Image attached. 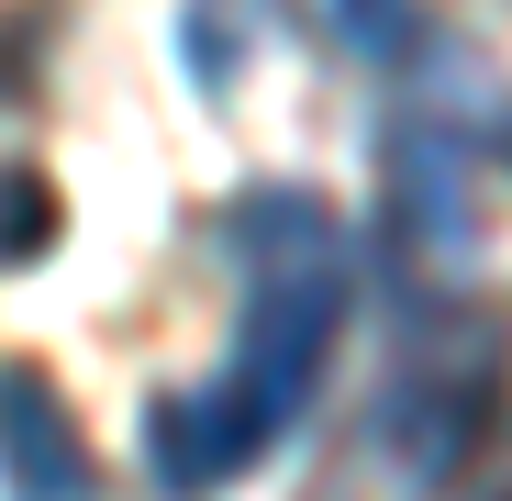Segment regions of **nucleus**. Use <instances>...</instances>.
<instances>
[{
  "instance_id": "423d86ee",
  "label": "nucleus",
  "mask_w": 512,
  "mask_h": 501,
  "mask_svg": "<svg viewBox=\"0 0 512 501\" xmlns=\"http://www.w3.org/2000/svg\"><path fill=\"white\" fill-rule=\"evenodd\" d=\"M56 245V190L34 167H0V268H34Z\"/></svg>"
},
{
  "instance_id": "f03ea898",
  "label": "nucleus",
  "mask_w": 512,
  "mask_h": 501,
  "mask_svg": "<svg viewBox=\"0 0 512 501\" xmlns=\"http://www.w3.org/2000/svg\"><path fill=\"white\" fill-rule=\"evenodd\" d=\"M490 412H501V334L468 323V312H435V323L412 334V357L390 368L368 435H379V457H390L412 490H435V479H457V468L479 457Z\"/></svg>"
},
{
  "instance_id": "f257e3e1",
  "label": "nucleus",
  "mask_w": 512,
  "mask_h": 501,
  "mask_svg": "<svg viewBox=\"0 0 512 501\" xmlns=\"http://www.w3.org/2000/svg\"><path fill=\"white\" fill-rule=\"evenodd\" d=\"M234 346L212 379L145 401V468L156 490H223L256 457H279L301 435V412L323 401L334 357H346L357 312V245L334 223L323 190H256L234 212Z\"/></svg>"
},
{
  "instance_id": "0eeeda50",
  "label": "nucleus",
  "mask_w": 512,
  "mask_h": 501,
  "mask_svg": "<svg viewBox=\"0 0 512 501\" xmlns=\"http://www.w3.org/2000/svg\"><path fill=\"white\" fill-rule=\"evenodd\" d=\"M412 12H423V0H334V34H346L357 56H401L412 45Z\"/></svg>"
},
{
  "instance_id": "39448f33",
  "label": "nucleus",
  "mask_w": 512,
  "mask_h": 501,
  "mask_svg": "<svg viewBox=\"0 0 512 501\" xmlns=\"http://www.w3.org/2000/svg\"><path fill=\"white\" fill-rule=\"evenodd\" d=\"M179 56L201 78V101L234 90V67H245V23H234V0H179Z\"/></svg>"
},
{
  "instance_id": "6e6552de",
  "label": "nucleus",
  "mask_w": 512,
  "mask_h": 501,
  "mask_svg": "<svg viewBox=\"0 0 512 501\" xmlns=\"http://www.w3.org/2000/svg\"><path fill=\"white\" fill-rule=\"evenodd\" d=\"M501 167H512V145H501Z\"/></svg>"
},
{
  "instance_id": "20e7f679",
  "label": "nucleus",
  "mask_w": 512,
  "mask_h": 501,
  "mask_svg": "<svg viewBox=\"0 0 512 501\" xmlns=\"http://www.w3.org/2000/svg\"><path fill=\"white\" fill-rule=\"evenodd\" d=\"M0 490H34V501L101 490V479H90V435L67 424L56 379L23 368V357H0Z\"/></svg>"
},
{
  "instance_id": "7ed1b4c3",
  "label": "nucleus",
  "mask_w": 512,
  "mask_h": 501,
  "mask_svg": "<svg viewBox=\"0 0 512 501\" xmlns=\"http://www.w3.org/2000/svg\"><path fill=\"white\" fill-rule=\"evenodd\" d=\"M379 212L412 257H457L468 245V112L446 101H401L379 145Z\"/></svg>"
}]
</instances>
